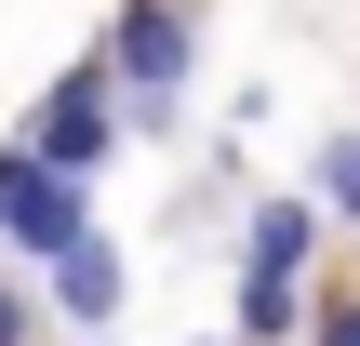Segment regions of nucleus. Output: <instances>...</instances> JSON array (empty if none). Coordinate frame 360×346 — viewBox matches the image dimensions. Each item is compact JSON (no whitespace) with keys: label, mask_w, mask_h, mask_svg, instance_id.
<instances>
[{"label":"nucleus","mask_w":360,"mask_h":346,"mask_svg":"<svg viewBox=\"0 0 360 346\" xmlns=\"http://www.w3.org/2000/svg\"><path fill=\"white\" fill-rule=\"evenodd\" d=\"M187 67H200V40H187V0H120V27H107L120 133H174V120H187Z\"/></svg>","instance_id":"1"},{"label":"nucleus","mask_w":360,"mask_h":346,"mask_svg":"<svg viewBox=\"0 0 360 346\" xmlns=\"http://www.w3.org/2000/svg\"><path fill=\"white\" fill-rule=\"evenodd\" d=\"M27 160H53V173H80V187L120 160V80H107V53H80V67L53 80V107L27 120Z\"/></svg>","instance_id":"2"},{"label":"nucleus","mask_w":360,"mask_h":346,"mask_svg":"<svg viewBox=\"0 0 360 346\" xmlns=\"http://www.w3.org/2000/svg\"><path fill=\"white\" fill-rule=\"evenodd\" d=\"M67 240H94V187L53 173V160H27V147H0V253L53 267Z\"/></svg>","instance_id":"3"},{"label":"nucleus","mask_w":360,"mask_h":346,"mask_svg":"<svg viewBox=\"0 0 360 346\" xmlns=\"http://www.w3.org/2000/svg\"><path fill=\"white\" fill-rule=\"evenodd\" d=\"M307 253H321V213L307 200H254L240 213V280H294L307 293Z\"/></svg>","instance_id":"4"},{"label":"nucleus","mask_w":360,"mask_h":346,"mask_svg":"<svg viewBox=\"0 0 360 346\" xmlns=\"http://www.w3.org/2000/svg\"><path fill=\"white\" fill-rule=\"evenodd\" d=\"M53 320H80V333L107 346V320H120V253L107 240H67L53 253Z\"/></svg>","instance_id":"5"},{"label":"nucleus","mask_w":360,"mask_h":346,"mask_svg":"<svg viewBox=\"0 0 360 346\" xmlns=\"http://www.w3.org/2000/svg\"><path fill=\"white\" fill-rule=\"evenodd\" d=\"M321 227H360V133L321 147Z\"/></svg>","instance_id":"6"},{"label":"nucleus","mask_w":360,"mask_h":346,"mask_svg":"<svg viewBox=\"0 0 360 346\" xmlns=\"http://www.w3.org/2000/svg\"><path fill=\"white\" fill-rule=\"evenodd\" d=\"M40 333V293H27V280H0V346H27Z\"/></svg>","instance_id":"7"},{"label":"nucleus","mask_w":360,"mask_h":346,"mask_svg":"<svg viewBox=\"0 0 360 346\" xmlns=\"http://www.w3.org/2000/svg\"><path fill=\"white\" fill-rule=\"evenodd\" d=\"M307 346H360V307H321V320H307Z\"/></svg>","instance_id":"8"}]
</instances>
